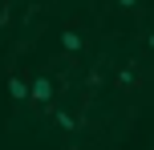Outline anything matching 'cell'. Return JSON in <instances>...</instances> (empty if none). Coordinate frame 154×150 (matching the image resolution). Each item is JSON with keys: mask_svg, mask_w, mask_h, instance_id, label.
I'll list each match as a JSON object with an SVG mask.
<instances>
[{"mask_svg": "<svg viewBox=\"0 0 154 150\" xmlns=\"http://www.w3.org/2000/svg\"><path fill=\"white\" fill-rule=\"evenodd\" d=\"M146 45H150V53H154V29H150V37H146Z\"/></svg>", "mask_w": 154, "mask_h": 150, "instance_id": "obj_8", "label": "cell"}, {"mask_svg": "<svg viewBox=\"0 0 154 150\" xmlns=\"http://www.w3.org/2000/svg\"><path fill=\"white\" fill-rule=\"evenodd\" d=\"M118 8H126V12H130V8H138V0H118Z\"/></svg>", "mask_w": 154, "mask_h": 150, "instance_id": "obj_7", "label": "cell"}, {"mask_svg": "<svg viewBox=\"0 0 154 150\" xmlns=\"http://www.w3.org/2000/svg\"><path fill=\"white\" fill-rule=\"evenodd\" d=\"M8 24H12V4L4 0V4H0V29H8Z\"/></svg>", "mask_w": 154, "mask_h": 150, "instance_id": "obj_6", "label": "cell"}, {"mask_svg": "<svg viewBox=\"0 0 154 150\" xmlns=\"http://www.w3.org/2000/svg\"><path fill=\"white\" fill-rule=\"evenodd\" d=\"M29 106H37V110H53V81H49V77H32Z\"/></svg>", "mask_w": 154, "mask_h": 150, "instance_id": "obj_3", "label": "cell"}, {"mask_svg": "<svg viewBox=\"0 0 154 150\" xmlns=\"http://www.w3.org/2000/svg\"><path fill=\"white\" fill-rule=\"evenodd\" d=\"M49 114H53V122H57V126L65 130V134H73V130L81 126V118H73V114H65V110H57V106H53V110H49Z\"/></svg>", "mask_w": 154, "mask_h": 150, "instance_id": "obj_5", "label": "cell"}, {"mask_svg": "<svg viewBox=\"0 0 154 150\" xmlns=\"http://www.w3.org/2000/svg\"><path fill=\"white\" fill-rule=\"evenodd\" d=\"M61 49H65V53H69V57H77V53H81V49H85V32L77 29L73 20H69V24H65V29H61Z\"/></svg>", "mask_w": 154, "mask_h": 150, "instance_id": "obj_4", "label": "cell"}, {"mask_svg": "<svg viewBox=\"0 0 154 150\" xmlns=\"http://www.w3.org/2000/svg\"><path fill=\"white\" fill-rule=\"evenodd\" d=\"M114 85H118V93H138V89L146 85V77H142V69H138V65H126V69H118Z\"/></svg>", "mask_w": 154, "mask_h": 150, "instance_id": "obj_1", "label": "cell"}, {"mask_svg": "<svg viewBox=\"0 0 154 150\" xmlns=\"http://www.w3.org/2000/svg\"><path fill=\"white\" fill-rule=\"evenodd\" d=\"M29 93H32V77L29 73H8V97L16 106H29Z\"/></svg>", "mask_w": 154, "mask_h": 150, "instance_id": "obj_2", "label": "cell"}]
</instances>
